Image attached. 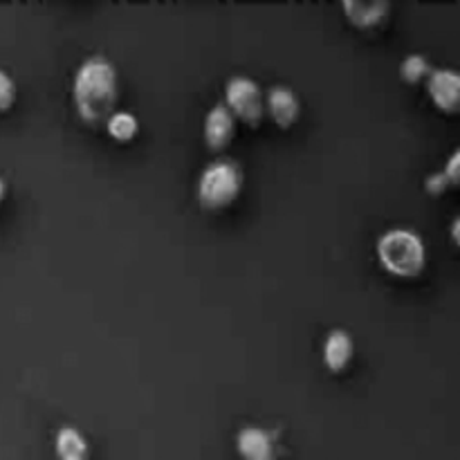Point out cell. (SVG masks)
Returning <instances> with one entry per match:
<instances>
[{"label": "cell", "instance_id": "cell-1", "mask_svg": "<svg viewBox=\"0 0 460 460\" xmlns=\"http://www.w3.org/2000/svg\"><path fill=\"white\" fill-rule=\"evenodd\" d=\"M72 97L81 119L93 126L106 124L119 99L115 66L103 54H94L81 63L75 75Z\"/></svg>", "mask_w": 460, "mask_h": 460}, {"label": "cell", "instance_id": "cell-2", "mask_svg": "<svg viewBox=\"0 0 460 460\" xmlns=\"http://www.w3.org/2000/svg\"><path fill=\"white\" fill-rule=\"evenodd\" d=\"M377 259L394 277L416 279L427 265L425 243L411 229H389L377 241Z\"/></svg>", "mask_w": 460, "mask_h": 460}, {"label": "cell", "instance_id": "cell-3", "mask_svg": "<svg viewBox=\"0 0 460 460\" xmlns=\"http://www.w3.org/2000/svg\"><path fill=\"white\" fill-rule=\"evenodd\" d=\"M243 189V173L232 160H218L202 171L198 180V202L205 209L218 211L232 205Z\"/></svg>", "mask_w": 460, "mask_h": 460}, {"label": "cell", "instance_id": "cell-4", "mask_svg": "<svg viewBox=\"0 0 460 460\" xmlns=\"http://www.w3.org/2000/svg\"><path fill=\"white\" fill-rule=\"evenodd\" d=\"M225 99H227V111L234 119L245 121L247 126L256 128L265 117V102L259 84L250 76H232L225 85Z\"/></svg>", "mask_w": 460, "mask_h": 460}, {"label": "cell", "instance_id": "cell-5", "mask_svg": "<svg viewBox=\"0 0 460 460\" xmlns=\"http://www.w3.org/2000/svg\"><path fill=\"white\" fill-rule=\"evenodd\" d=\"M236 449L243 460H279L277 434L261 427H245L238 431Z\"/></svg>", "mask_w": 460, "mask_h": 460}, {"label": "cell", "instance_id": "cell-6", "mask_svg": "<svg viewBox=\"0 0 460 460\" xmlns=\"http://www.w3.org/2000/svg\"><path fill=\"white\" fill-rule=\"evenodd\" d=\"M427 93H429L431 102L438 106V111L454 115L458 111L460 102V76L456 70H431L427 76Z\"/></svg>", "mask_w": 460, "mask_h": 460}, {"label": "cell", "instance_id": "cell-7", "mask_svg": "<svg viewBox=\"0 0 460 460\" xmlns=\"http://www.w3.org/2000/svg\"><path fill=\"white\" fill-rule=\"evenodd\" d=\"M234 135H236V119L232 112L227 111L225 103H216L205 117V144L209 151L218 153L232 144Z\"/></svg>", "mask_w": 460, "mask_h": 460}, {"label": "cell", "instance_id": "cell-8", "mask_svg": "<svg viewBox=\"0 0 460 460\" xmlns=\"http://www.w3.org/2000/svg\"><path fill=\"white\" fill-rule=\"evenodd\" d=\"M263 102L265 111H268V115L272 117V121L279 128H290L299 119L301 103L288 85H274V88H270L268 97Z\"/></svg>", "mask_w": 460, "mask_h": 460}, {"label": "cell", "instance_id": "cell-9", "mask_svg": "<svg viewBox=\"0 0 460 460\" xmlns=\"http://www.w3.org/2000/svg\"><path fill=\"white\" fill-rule=\"evenodd\" d=\"M346 18L353 22L359 30H373V27L382 25L386 16L391 13V4L385 0H373V3H364V0H346L344 4Z\"/></svg>", "mask_w": 460, "mask_h": 460}, {"label": "cell", "instance_id": "cell-10", "mask_svg": "<svg viewBox=\"0 0 460 460\" xmlns=\"http://www.w3.org/2000/svg\"><path fill=\"white\" fill-rule=\"evenodd\" d=\"M355 353L353 337L346 331H332L328 332L326 341H323V362H326L328 371L341 373L350 364Z\"/></svg>", "mask_w": 460, "mask_h": 460}, {"label": "cell", "instance_id": "cell-11", "mask_svg": "<svg viewBox=\"0 0 460 460\" xmlns=\"http://www.w3.org/2000/svg\"><path fill=\"white\" fill-rule=\"evenodd\" d=\"M54 452L58 460H88L90 447L85 436L75 427H63L54 438Z\"/></svg>", "mask_w": 460, "mask_h": 460}, {"label": "cell", "instance_id": "cell-12", "mask_svg": "<svg viewBox=\"0 0 460 460\" xmlns=\"http://www.w3.org/2000/svg\"><path fill=\"white\" fill-rule=\"evenodd\" d=\"M106 130L112 139H117V142H130V139L137 135L139 124H137V119L130 115V112H121V111L117 112L115 111L111 117H108Z\"/></svg>", "mask_w": 460, "mask_h": 460}, {"label": "cell", "instance_id": "cell-13", "mask_svg": "<svg viewBox=\"0 0 460 460\" xmlns=\"http://www.w3.org/2000/svg\"><path fill=\"white\" fill-rule=\"evenodd\" d=\"M431 70L434 67H431V63L422 54H411V57H407L400 63V76H402V81H407L411 85L425 81L431 75Z\"/></svg>", "mask_w": 460, "mask_h": 460}, {"label": "cell", "instance_id": "cell-14", "mask_svg": "<svg viewBox=\"0 0 460 460\" xmlns=\"http://www.w3.org/2000/svg\"><path fill=\"white\" fill-rule=\"evenodd\" d=\"M16 103V84L4 70H0V112H7Z\"/></svg>", "mask_w": 460, "mask_h": 460}, {"label": "cell", "instance_id": "cell-15", "mask_svg": "<svg viewBox=\"0 0 460 460\" xmlns=\"http://www.w3.org/2000/svg\"><path fill=\"white\" fill-rule=\"evenodd\" d=\"M425 189L429 196H443V193L449 189V182H447V178L443 175V171H440V173L429 175V178L425 180Z\"/></svg>", "mask_w": 460, "mask_h": 460}, {"label": "cell", "instance_id": "cell-16", "mask_svg": "<svg viewBox=\"0 0 460 460\" xmlns=\"http://www.w3.org/2000/svg\"><path fill=\"white\" fill-rule=\"evenodd\" d=\"M458 164H460V153L456 151L452 155V160L447 162V169L443 171V175L445 178H447V182H449V187H458Z\"/></svg>", "mask_w": 460, "mask_h": 460}, {"label": "cell", "instance_id": "cell-17", "mask_svg": "<svg viewBox=\"0 0 460 460\" xmlns=\"http://www.w3.org/2000/svg\"><path fill=\"white\" fill-rule=\"evenodd\" d=\"M3 198H4V182L3 178H0V202H3Z\"/></svg>", "mask_w": 460, "mask_h": 460}]
</instances>
